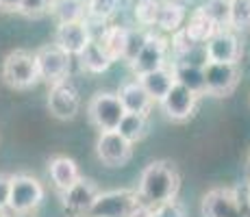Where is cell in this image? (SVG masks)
<instances>
[{"instance_id":"1","label":"cell","mask_w":250,"mask_h":217,"mask_svg":"<svg viewBox=\"0 0 250 217\" xmlns=\"http://www.w3.org/2000/svg\"><path fill=\"white\" fill-rule=\"evenodd\" d=\"M181 189V174L172 161L159 158L144 167L137 182V196L142 202L157 206L161 202L174 200Z\"/></svg>"},{"instance_id":"2","label":"cell","mask_w":250,"mask_h":217,"mask_svg":"<svg viewBox=\"0 0 250 217\" xmlns=\"http://www.w3.org/2000/svg\"><path fill=\"white\" fill-rule=\"evenodd\" d=\"M0 80L13 91H26L42 83L35 52L16 48L0 63Z\"/></svg>"},{"instance_id":"3","label":"cell","mask_w":250,"mask_h":217,"mask_svg":"<svg viewBox=\"0 0 250 217\" xmlns=\"http://www.w3.org/2000/svg\"><path fill=\"white\" fill-rule=\"evenodd\" d=\"M44 200V185L28 174L11 176V189H9L7 209L16 215H26L35 211Z\"/></svg>"},{"instance_id":"4","label":"cell","mask_w":250,"mask_h":217,"mask_svg":"<svg viewBox=\"0 0 250 217\" xmlns=\"http://www.w3.org/2000/svg\"><path fill=\"white\" fill-rule=\"evenodd\" d=\"M137 191L131 189L100 191L96 200L91 202L85 217H128V213L137 206Z\"/></svg>"},{"instance_id":"5","label":"cell","mask_w":250,"mask_h":217,"mask_svg":"<svg viewBox=\"0 0 250 217\" xmlns=\"http://www.w3.org/2000/svg\"><path fill=\"white\" fill-rule=\"evenodd\" d=\"M48 113L59 122H70L81 111V94L70 79L52 83L48 89Z\"/></svg>"},{"instance_id":"6","label":"cell","mask_w":250,"mask_h":217,"mask_svg":"<svg viewBox=\"0 0 250 217\" xmlns=\"http://www.w3.org/2000/svg\"><path fill=\"white\" fill-rule=\"evenodd\" d=\"M124 113L126 111L120 102L118 94H109V91H98L87 104L89 122L98 130H118Z\"/></svg>"},{"instance_id":"7","label":"cell","mask_w":250,"mask_h":217,"mask_svg":"<svg viewBox=\"0 0 250 217\" xmlns=\"http://www.w3.org/2000/svg\"><path fill=\"white\" fill-rule=\"evenodd\" d=\"M72 57L65 50H61L57 43H46V46L35 50V61L37 70H40L42 80L46 83H59V80L70 79L72 70Z\"/></svg>"},{"instance_id":"8","label":"cell","mask_w":250,"mask_h":217,"mask_svg":"<svg viewBox=\"0 0 250 217\" xmlns=\"http://www.w3.org/2000/svg\"><path fill=\"white\" fill-rule=\"evenodd\" d=\"M96 157L104 167H124L133 158V143L118 130H100L96 139Z\"/></svg>"},{"instance_id":"9","label":"cell","mask_w":250,"mask_h":217,"mask_svg":"<svg viewBox=\"0 0 250 217\" xmlns=\"http://www.w3.org/2000/svg\"><path fill=\"white\" fill-rule=\"evenodd\" d=\"M242 70L239 63H215L209 61L205 65V87L207 94L213 98H227L239 85Z\"/></svg>"},{"instance_id":"10","label":"cell","mask_w":250,"mask_h":217,"mask_svg":"<svg viewBox=\"0 0 250 217\" xmlns=\"http://www.w3.org/2000/svg\"><path fill=\"white\" fill-rule=\"evenodd\" d=\"M159 104H161L163 113H166V118L170 119V122L185 124L194 118L196 107H198V96L174 80V85H172L170 91L163 96V100Z\"/></svg>"},{"instance_id":"11","label":"cell","mask_w":250,"mask_h":217,"mask_svg":"<svg viewBox=\"0 0 250 217\" xmlns=\"http://www.w3.org/2000/svg\"><path fill=\"white\" fill-rule=\"evenodd\" d=\"M100 194L96 180L81 176L79 180L65 191H61V206H63L68 217H85L91 202L96 200V196Z\"/></svg>"},{"instance_id":"12","label":"cell","mask_w":250,"mask_h":217,"mask_svg":"<svg viewBox=\"0 0 250 217\" xmlns=\"http://www.w3.org/2000/svg\"><path fill=\"white\" fill-rule=\"evenodd\" d=\"M167 48H170V41L163 35L146 33V43H144V48L135 57V61L128 65H131V70L135 72L137 76L146 74V72H152V70H159V67L166 65Z\"/></svg>"},{"instance_id":"13","label":"cell","mask_w":250,"mask_h":217,"mask_svg":"<svg viewBox=\"0 0 250 217\" xmlns=\"http://www.w3.org/2000/svg\"><path fill=\"white\" fill-rule=\"evenodd\" d=\"M205 48L209 61H215V63H239L242 59V43L237 35L224 28H220L213 37H209L205 41Z\"/></svg>"},{"instance_id":"14","label":"cell","mask_w":250,"mask_h":217,"mask_svg":"<svg viewBox=\"0 0 250 217\" xmlns=\"http://www.w3.org/2000/svg\"><path fill=\"white\" fill-rule=\"evenodd\" d=\"M203 217H246L242 211L235 191L230 189H211L203 197Z\"/></svg>"},{"instance_id":"15","label":"cell","mask_w":250,"mask_h":217,"mask_svg":"<svg viewBox=\"0 0 250 217\" xmlns=\"http://www.w3.org/2000/svg\"><path fill=\"white\" fill-rule=\"evenodd\" d=\"M91 39L89 26L85 20H76V22H59L55 31V43L65 50L70 57H76Z\"/></svg>"},{"instance_id":"16","label":"cell","mask_w":250,"mask_h":217,"mask_svg":"<svg viewBox=\"0 0 250 217\" xmlns=\"http://www.w3.org/2000/svg\"><path fill=\"white\" fill-rule=\"evenodd\" d=\"M48 174H50V180L59 194L65 191L68 187H72L81 178L76 161L70 157H63V154H57V157H52L48 161Z\"/></svg>"},{"instance_id":"17","label":"cell","mask_w":250,"mask_h":217,"mask_svg":"<svg viewBox=\"0 0 250 217\" xmlns=\"http://www.w3.org/2000/svg\"><path fill=\"white\" fill-rule=\"evenodd\" d=\"M118 98L126 113H148L152 102H155V100L148 96V91L144 89V85L139 83V79L120 87Z\"/></svg>"},{"instance_id":"18","label":"cell","mask_w":250,"mask_h":217,"mask_svg":"<svg viewBox=\"0 0 250 217\" xmlns=\"http://www.w3.org/2000/svg\"><path fill=\"white\" fill-rule=\"evenodd\" d=\"M139 83L144 85V89L148 91V96H150L155 102H161L163 96L170 91V87L174 85V72H172V67H159V70H152V72H146V74L137 76Z\"/></svg>"},{"instance_id":"19","label":"cell","mask_w":250,"mask_h":217,"mask_svg":"<svg viewBox=\"0 0 250 217\" xmlns=\"http://www.w3.org/2000/svg\"><path fill=\"white\" fill-rule=\"evenodd\" d=\"M187 20L185 4L176 2V0H163L157 9V24L163 33H176L183 28V24Z\"/></svg>"},{"instance_id":"20","label":"cell","mask_w":250,"mask_h":217,"mask_svg":"<svg viewBox=\"0 0 250 217\" xmlns=\"http://www.w3.org/2000/svg\"><path fill=\"white\" fill-rule=\"evenodd\" d=\"M76 57H79L81 67H83V70H87V72H91V74H103V72H107L109 67L113 65L111 57H109L107 52L100 48L98 39H89V43Z\"/></svg>"},{"instance_id":"21","label":"cell","mask_w":250,"mask_h":217,"mask_svg":"<svg viewBox=\"0 0 250 217\" xmlns=\"http://www.w3.org/2000/svg\"><path fill=\"white\" fill-rule=\"evenodd\" d=\"M172 72H174V80H176V83H181L183 87H187L189 91H194L198 98L207 94V87H205V67L174 63V65H172Z\"/></svg>"},{"instance_id":"22","label":"cell","mask_w":250,"mask_h":217,"mask_svg":"<svg viewBox=\"0 0 250 217\" xmlns=\"http://www.w3.org/2000/svg\"><path fill=\"white\" fill-rule=\"evenodd\" d=\"M183 28H185V33L191 37V39L200 41V43H205L209 37H213L215 33L220 31V28L211 22V18L203 11V7L194 9V13L189 16V20L183 24Z\"/></svg>"},{"instance_id":"23","label":"cell","mask_w":250,"mask_h":217,"mask_svg":"<svg viewBox=\"0 0 250 217\" xmlns=\"http://www.w3.org/2000/svg\"><path fill=\"white\" fill-rule=\"evenodd\" d=\"M126 33L128 28L126 26H107L98 37V43L109 57L111 61L122 59V52H124V43H126Z\"/></svg>"},{"instance_id":"24","label":"cell","mask_w":250,"mask_h":217,"mask_svg":"<svg viewBox=\"0 0 250 217\" xmlns=\"http://www.w3.org/2000/svg\"><path fill=\"white\" fill-rule=\"evenodd\" d=\"M118 133L124 139H128L131 143L142 141L148 135V118L146 113H124V118L120 119Z\"/></svg>"},{"instance_id":"25","label":"cell","mask_w":250,"mask_h":217,"mask_svg":"<svg viewBox=\"0 0 250 217\" xmlns=\"http://www.w3.org/2000/svg\"><path fill=\"white\" fill-rule=\"evenodd\" d=\"M48 11L57 18V22H76V20H85L87 7L81 0H50Z\"/></svg>"},{"instance_id":"26","label":"cell","mask_w":250,"mask_h":217,"mask_svg":"<svg viewBox=\"0 0 250 217\" xmlns=\"http://www.w3.org/2000/svg\"><path fill=\"white\" fill-rule=\"evenodd\" d=\"M203 11L211 18V22L218 28H229L230 22V0H207Z\"/></svg>"},{"instance_id":"27","label":"cell","mask_w":250,"mask_h":217,"mask_svg":"<svg viewBox=\"0 0 250 217\" xmlns=\"http://www.w3.org/2000/svg\"><path fill=\"white\" fill-rule=\"evenodd\" d=\"M230 28L250 31V0H230Z\"/></svg>"},{"instance_id":"28","label":"cell","mask_w":250,"mask_h":217,"mask_svg":"<svg viewBox=\"0 0 250 217\" xmlns=\"http://www.w3.org/2000/svg\"><path fill=\"white\" fill-rule=\"evenodd\" d=\"M144 43H146V31H142V28H128L122 59L126 61V63H133L135 57L139 55V50L144 48Z\"/></svg>"},{"instance_id":"29","label":"cell","mask_w":250,"mask_h":217,"mask_svg":"<svg viewBox=\"0 0 250 217\" xmlns=\"http://www.w3.org/2000/svg\"><path fill=\"white\" fill-rule=\"evenodd\" d=\"M120 2H122V0H89L87 13L94 18V20L104 22V20H109V18H113L115 13H118Z\"/></svg>"},{"instance_id":"30","label":"cell","mask_w":250,"mask_h":217,"mask_svg":"<svg viewBox=\"0 0 250 217\" xmlns=\"http://www.w3.org/2000/svg\"><path fill=\"white\" fill-rule=\"evenodd\" d=\"M174 63H185V65H196V67H205L209 63V57H207V48L205 43H194L189 46L185 52L176 55Z\"/></svg>"},{"instance_id":"31","label":"cell","mask_w":250,"mask_h":217,"mask_svg":"<svg viewBox=\"0 0 250 217\" xmlns=\"http://www.w3.org/2000/svg\"><path fill=\"white\" fill-rule=\"evenodd\" d=\"M157 9H159V4H155V2L135 0L133 13H135V20L142 24V26H155L157 24Z\"/></svg>"},{"instance_id":"32","label":"cell","mask_w":250,"mask_h":217,"mask_svg":"<svg viewBox=\"0 0 250 217\" xmlns=\"http://www.w3.org/2000/svg\"><path fill=\"white\" fill-rule=\"evenodd\" d=\"M48 9H50V0H20L18 13H22L28 20H40L48 13Z\"/></svg>"},{"instance_id":"33","label":"cell","mask_w":250,"mask_h":217,"mask_svg":"<svg viewBox=\"0 0 250 217\" xmlns=\"http://www.w3.org/2000/svg\"><path fill=\"white\" fill-rule=\"evenodd\" d=\"M155 217H187V213L176 200H167L155 206Z\"/></svg>"},{"instance_id":"34","label":"cell","mask_w":250,"mask_h":217,"mask_svg":"<svg viewBox=\"0 0 250 217\" xmlns=\"http://www.w3.org/2000/svg\"><path fill=\"white\" fill-rule=\"evenodd\" d=\"M11 176H13V174L0 172V211L7 209V202H9V189H11Z\"/></svg>"},{"instance_id":"35","label":"cell","mask_w":250,"mask_h":217,"mask_svg":"<svg viewBox=\"0 0 250 217\" xmlns=\"http://www.w3.org/2000/svg\"><path fill=\"white\" fill-rule=\"evenodd\" d=\"M128 217H155V206H150V204H146V202L139 200L135 209L128 213Z\"/></svg>"},{"instance_id":"36","label":"cell","mask_w":250,"mask_h":217,"mask_svg":"<svg viewBox=\"0 0 250 217\" xmlns=\"http://www.w3.org/2000/svg\"><path fill=\"white\" fill-rule=\"evenodd\" d=\"M0 9L2 11H18L20 9V0H0Z\"/></svg>"},{"instance_id":"37","label":"cell","mask_w":250,"mask_h":217,"mask_svg":"<svg viewBox=\"0 0 250 217\" xmlns=\"http://www.w3.org/2000/svg\"><path fill=\"white\" fill-rule=\"evenodd\" d=\"M144 2H155V4H161L163 0H144Z\"/></svg>"},{"instance_id":"38","label":"cell","mask_w":250,"mask_h":217,"mask_svg":"<svg viewBox=\"0 0 250 217\" xmlns=\"http://www.w3.org/2000/svg\"><path fill=\"white\" fill-rule=\"evenodd\" d=\"M81 2H83V4H85V7H87V4H89V0H81Z\"/></svg>"},{"instance_id":"39","label":"cell","mask_w":250,"mask_h":217,"mask_svg":"<svg viewBox=\"0 0 250 217\" xmlns=\"http://www.w3.org/2000/svg\"><path fill=\"white\" fill-rule=\"evenodd\" d=\"M248 211H250V194H248Z\"/></svg>"}]
</instances>
